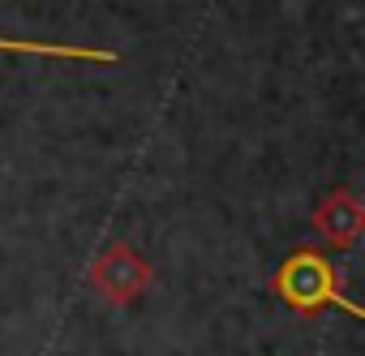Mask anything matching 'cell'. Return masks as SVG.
Instances as JSON below:
<instances>
[{"instance_id":"6da1fadb","label":"cell","mask_w":365,"mask_h":356,"mask_svg":"<svg viewBox=\"0 0 365 356\" xmlns=\"http://www.w3.org/2000/svg\"><path fill=\"white\" fill-rule=\"evenodd\" d=\"M279 292H284V300L288 305H297V309H318V305H339V309H348L352 318L361 313L352 300H344L339 292H335V275H331V266L322 262V258H314V253H301V258H292L284 271H279Z\"/></svg>"},{"instance_id":"7a4b0ae2","label":"cell","mask_w":365,"mask_h":356,"mask_svg":"<svg viewBox=\"0 0 365 356\" xmlns=\"http://www.w3.org/2000/svg\"><path fill=\"white\" fill-rule=\"evenodd\" d=\"M0 52H22V56H65V61H95L112 65L116 52L108 48H78V43H26V39H0Z\"/></svg>"}]
</instances>
